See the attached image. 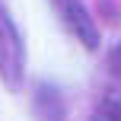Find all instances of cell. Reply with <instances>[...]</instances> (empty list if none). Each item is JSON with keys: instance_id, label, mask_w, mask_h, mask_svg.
Listing matches in <instances>:
<instances>
[{"instance_id": "cell-2", "label": "cell", "mask_w": 121, "mask_h": 121, "mask_svg": "<svg viewBox=\"0 0 121 121\" xmlns=\"http://www.w3.org/2000/svg\"><path fill=\"white\" fill-rule=\"evenodd\" d=\"M51 10L57 13L60 26H64L83 48H89V51L99 48V26L92 22L89 10H86L80 0H51Z\"/></svg>"}, {"instance_id": "cell-3", "label": "cell", "mask_w": 121, "mask_h": 121, "mask_svg": "<svg viewBox=\"0 0 121 121\" xmlns=\"http://www.w3.org/2000/svg\"><path fill=\"white\" fill-rule=\"evenodd\" d=\"M89 121H121V89L105 92L99 99V105H96V112H92Z\"/></svg>"}, {"instance_id": "cell-1", "label": "cell", "mask_w": 121, "mask_h": 121, "mask_svg": "<svg viewBox=\"0 0 121 121\" xmlns=\"http://www.w3.org/2000/svg\"><path fill=\"white\" fill-rule=\"evenodd\" d=\"M26 77V48L16 26L6 13H0V80L10 89H19Z\"/></svg>"}, {"instance_id": "cell-4", "label": "cell", "mask_w": 121, "mask_h": 121, "mask_svg": "<svg viewBox=\"0 0 121 121\" xmlns=\"http://www.w3.org/2000/svg\"><path fill=\"white\" fill-rule=\"evenodd\" d=\"M112 70H115V73H121V45L112 51Z\"/></svg>"}]
</instances>
